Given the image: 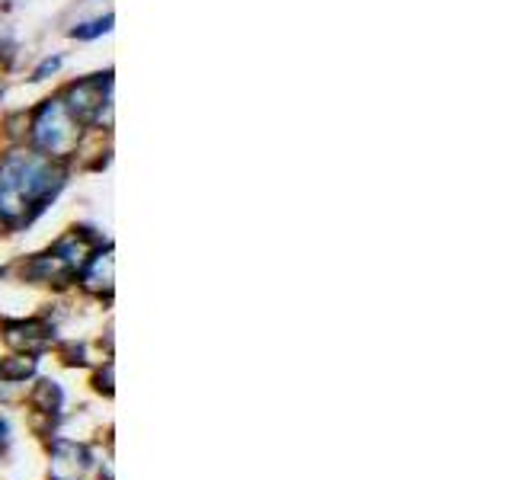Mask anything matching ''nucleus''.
<instances>
[{"label":"nucleus","instance_id":"nucleus-5","mask_svg":"<svg viewBox=\"0 0 512 480\" xmlns=\"http://www.w3.org/2000/svg\"><path fill=\"white\" fill-rule=\"evenodd\" d=\"M80 288L87 295L96 298H109L112 295V282H116V260H112V247H96L90 253V260L80 266Z\"/></svg>","mask_w":512,"mask_h":480},{"label":"nucleus","instance_id":"nucleus-10","mask_svg":"<svg viewBox=\"0 0 512 480\" xmlns=\"http://www.w3.org/2000/svg\"><path fill=\"white\" fill-rule=\"evenodd\" d=\"M61 64H64V58L61 55H48L36 71H32V80H48L52 74H58L61 71Z\"/></svg>","mask_w":512,"mask_h":480},{"label":"nucleus","instance_id":"nucleus-4","mask_svg":"<svg viewBox=\"0 0 512 480\" xmlns=\"http://www.w3.org/2000/svg\"><path fill=\"white\" fill-rule=\"evenodd\" d=\"M4 343L20 352V356H39V352L52 343V324L36 317H23V320H4Z\"/></svg>","mask_w":512,"mask_h":480},{"label":"nucleus","instance_id":"nucleus-9","mask_svg":"<svg viewBox=\"0 0 512 480\" xmlns=\"http://www.w3.org/2000/svg\"><path fill=\"white\" fill-rule=\"evenodd\" d=\"M109 29H112V13H106V16H93V20L77 23V26L71 29V36L80 39V42H90V39H100L103 32H109Z\"/></svg>","mask_w":512,"mask_h":480},{"label":"nucleus","instance_id":"nucleus-11","mask_svg":"<svg viewBox=\"0 0 512 480\" xmlns=\"http://www.w3.org/2000/svg\"><path fill=\"white\" fill-rule=\"evenodd\" d=\"M96 388L106 391V394H112V362H106V372L96 375Z\"/></svg>","mask_w":512,"mask_h":480},{"label":"nucleus","instance_id":"nucleus-12","mask_svg":"<svg viewBox=\"0 0 512 480\" xmlns=\"http://www.w3.org/2000/svg\"><path fill=\"white\" fill-rule=\"evenodd\" d=\"M4 448H7V426L0 423V452H4Z\"/></svg>","mask_w":512,"mask_h":480},{"label":"nucleus","instance_id":"nucleus-8","mask_svg":"<svg viewBox=\"0 0 512 480\" xmlns=\"http://www.w3.org/2000/svg\"><path fill=\"white\" fill-rule=\"evenodd\" d=\"M29 400H32V407H36L39 413L55 416L61 410V388H58L55 381H39Z\"/></svg>","mask_w":512,"mask_h":480},{"label":"nucleus","instance_id":"nucleus-2","mask_svg":"<svg viewBox=\"0 0 512 480\" xmlns=\"http://www.w3.org/2000/svg\"><path fill=\"white\" fill-rule=\"evenodd\" d=\"M84 132L87 128L71 116V109L64 106L61 96H48V100H42L29 112L26 144L42 157L68 167L80 148V141H84Z\"/></svg>","mask_w":512,"mask_h":480},{"label":"nucleus","instance_id":"nucleus-3","mask_svg":"<svg viewBox=\"0 0 512 480\" xmlns=\"http://www.w3.org/2000/svg\"><path fill=\"white\" fill-rule=\"evenodd\" d=\"M58 96L84 128H100V132L112 128V71L77 77Z\"/></svg>","mask_w":512,"mask_h":480},{"label":"nucleus","instance_id":"nucleus-1","mask_svg":"<svg viewBox=\"0 0 512 480\" xmlns=\"http://www.w3.org/2000/svg\"><path fill=\"white\" fill-rule=\"evenodd\" d=\"M68 167L32 151L29 144H10L0 157V228L20 231L58 196Z\"/></svg>","mask_w":512,"mask_h":480},{"label":"nucleus","instance_id":"nucleus-6","mask_svg":"<svg viewBox=\"0 0 512 480\" xmlns=\"http://www.w3.org/2000/svg\"><path fill=\"white\" fill-rule=\"evenodd\" d=\"M90 471V452L84 445L58 439L52 445V461H48V474L52 480H80Z\"/></svg>","mask_w":512,"mask_h":480},{"label":"nucleus","instance_id":"nucleus-7","mask_svg":"<svg viewBox=\"0 0 512 480\" xmlns=\"http://www.w3.org/2000/svg\"><path fill=\"white\" fill-rule=\"evenodd\" d=\"M32 372H36V359L20 356V352L0 362V381L4 384H26V378H32Z\"/></svg>","mask_w":512,"mask_h":480}]
</instances>
